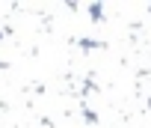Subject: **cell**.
Returning <instances> with one entry per match:
<instances>
[{"instance_id": "cell-1", "label": "cell", "mask_w": 151, "mask_h": 128, "mask_svg": "<svg viewBox=\"0 0 151 128\" xmlns=\"http://www.w3.org/2000/svg\"><path fill=\"white\" fill-rule=\"evenodd\" d=\"M148 9H151V6H148Z\"/></svg>"}]
</instances>
